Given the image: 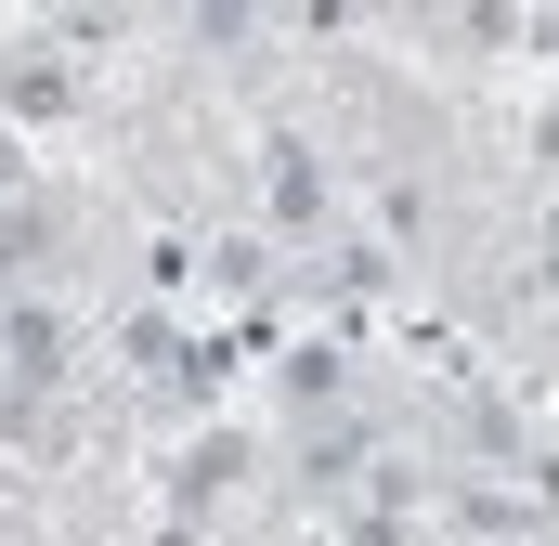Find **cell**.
<instances>
[{
  "instance_id": "obj_2",
  "label": "cell",
  "mask_w": 559,
  "mask_h": 546,
  "mask_svg": "<svg viewBox=\"0 0 559 546\" xmlns=\"http://www.w3.org/2000/svg\"><path fill=\"white\" fill-rule=\"evenodd\" d=\"M13 182H26V143H13V131H0V195H13Z\"/></svg>"
},
{
  "instance_id": "obj_1",
  "label": "cell",
  "mask_w": 559,
  "mask_h": 546,
  "mask_svg": "<svg viewBox=\"0 0 559 546\" xmlns=\"http://www.w3.org/2000/svg\"><path fill=\"white\" fill-rule=\"evenodd\" d=\"M66 105H79V79H66L39 39H26V52H0V118H66Z\"/></svg>"
}]
</instances>
